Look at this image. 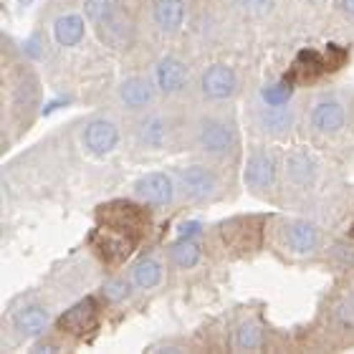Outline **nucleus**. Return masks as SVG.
Listing matches in <instances>:
<instances>
[{"instance_id": "28", "label": "nucleus", "mask_w": 354, "mask_h": 354, "mask_svg": "<svg viewBox=\"0 0 354 354\" xmlns=\"http://www.w3.org/2000/svg\"><path fill=\"white\" fill-rule=\"evenodd\" d=\"M132 283H134L132 279L127 281V279H122V276H117V279H109L102 288L104 299H106V301H111V304L124 301L127 296L132 294Z\"/></svg>"}, {"instance_id": "25", "label": "nucleus", "mask_w": 354, "mask_h": 354, "mask_svg": "<svg viewBox=\"0 0 354 354\" xmlns=\"http://www.w3.org/2000/svg\"><path fill=\"white\" fill-rule=\"evenodd\" d=\"M294 94L296 82L291 76H286V79H279V82L273 84H266L261 88V102H263V106H283V104H291Z\"/></svg>"}, {"instance_id": "7", "label": "nucleus", "mask_w": 354, "mask_h": 354, "mask_svg": "<svg viewBox=\"0 0 354 354\" xmlns=\"http://www.w3.org/2000/svg\"><path fill=\"white\" fill-rule=\"evenodd\" d=\"M200 94L207 102H228L238 94V74L228 64H210L200 74Z\"/></svg>"}, {"instance_id": "24", "label": "nucleus", "mask_w": 354, "mask_h": 354, "mask_svg": "<svg viewBox=\"0 0 354 354\" xmlns=\"http://www.w3.org/2000/svg\"><path fill=\"white\" fill-rule=\"evenodd\" d=\"M170 261L183 268V271H190L203 261V245L195 241V238H180L175 245L170 248Z\"/></svg>"}, {"instance_id": "19", "label": "nucleus", "mask_w": 354, "mask_h": 354, "mask_svg": "<svg viewBox=\"0 0 354 354\" xmlns=\"http://www.w3.org/2000/svg\"><path fill=\"white\" fill-rule=\"evenodd\" d=\"M294 122H296V111L291 104H283V106H263L259 114V127L266 134H271V137H286L294 129Z\"/></svg>"}, {"instance_id": "5", "label": "nucleus", "mask_w": 354, "mask_h": 354, "mask_svg": "<svg viewBox=\"0 0 354 354\" xmlns=\"http://www.w3.org/2000/svg\"><path fill=\"white\" fill-rule=\"evenodd\" d=\"M279 177V157L268 147H256L245 160L243 183L256 195H266Z\"/></svg>"}, {"instance_id": "8", "label": "nucleus", "mask_w": 354, "mask_h": 354, "mask_svg": "<svg viewBox=\"0 0 354 354\" xmlns=\"http://www.w3.org/2000/svg\"><path fill=\"white\" fill-rule=\"evenodd\" d=\"M119 137H122V134H119V127L114 119L96 117V119H91V122H86L82 142H84V149H86L88 155L106 157L117 149Z\"/></svg>"}, {"instance_id": "33", "label": "nucleus", "mask_w": 354, "mask_h": 354, "mask_svg": "<svg viewBox=\"0 0 354 354\" xmlns=\"http://www.w3.org/2000/svg\"><path fill=\"white\" fill-rule=\"evenodd\" d=\"M337 8H339L342 13L349 15V18L354 21V0H337Z\"/></svg>"}, {"instance_id": "6", "label": "nucleus", "mask_w": 354, "mask_h": 354, "mask_svg": "<svg viewBox=\"0 0 354 354\" xmlns=\"http://www.w3.org/2000/svg\"><path fill=\"white\" fill-rule=\"evenodd\" d=\"M88 243H91V248L96 251L99 259L106 261V263H111V266H117V263H122V261L129 259V253H132L134 245H137V238L127 236V233H122V230L99 225V228L91 233Z\"/></svg>"}, {"instance_id": "18", "label": "nucleus", "mask_w": 354, "mask_h": 354, "mask_svg": "<svg viewBox=\"0 0 354 354\" xmlns=\"http://www.w3.org/2000/svg\"><path fill=\"white\" fill-rule=\"evenodd\" d=\"M51 324V314L41 304H28L21 311H15L13 326L21 337H41Z\"/></svg>"}, {"instance_id": "14", "label": "nucleus", "mask_w": 354, "mask_h": 354, "mask_svg": "<svg viewBox=\"0 0 354 354\" xmlns=\"http://www.w3.org/2000/svg\"><path fill=\"white\" fill-rule=\"evenodd\" d=\"M157 91H160L157 84L149 82L147 76H129V79H124L117 88L119 102L129 111H145L147 106H152Z\"/></svg>"}, {"instance_id": "21", "label": "nucleus", "mask_w": 354, "mask_h": 354, "mask_svg": "<svg viewBox=\"0 0 354 354\" xmlns=\"http://www.w3.org/2000/svg\"><path fill=\"white\" fill-rule=\"evenodd\" d=\"M322 74H329V64H326L324 53H317L311 48H304L299 56L294 59V66H291V79L294 82H314Z\"/></svg>"}, {"instance_id": "20", "label": "nucleus", "mask_w": 354, "mask_h": 354, "mask_svg": "<svg viewBox=\"0 0 354 354\" xmlns=\"http://www.w3.org/2000/svg\"><path fill=\"white\" fill-rule=\"evenodd\" d=\"M84 33H86V21L79 13H61L53 21V38L64 48H74L82 44Z\"/></svg>"}, {"instance_id": "27", "label": "nucleus", "mask_w": 354, "mask_h": 354, "mask_svg": "<svg viewBox=\"0 0 354 354\" xmlns=\"http://www.w3.org/2000/svg\"><path fill=\"white\" fill-rule=\"evenodd\" d=\"M119 8L114 0H84V15H86V21H91L94 26L104 23L109 15L117 13Z\"/></svg>"}, {"instance_id": "17", "label": "nucleus", "mask_w": 354, "mask_h": 354, "mask_svg": "<svg viewBox=\"0 0 354 354\" xmlns=\"http://www.w3.org/2000/svg\"><path fill=\"white\" fill-rule=\"evenodd\" d=\"M187 13V0H155L152 3V21L165 36L180 33Z\"/></svg>"}, {"instance_id": "3", "label": "nucleus", "mask_w": 354, "mask_h": 354, "mask_svg": "<svg viewBox=\"0 0 354 354\" xmlns=\"http://www.w3.org/2000/svg\"><path fill=\"white\" fill-rule=\"evenodd\" d=\"M177 187L187 200L210 203V200L221 198L223 180L218 170L207 167V165H185L177 170Z\"/></svg>"}, {"instance_id": "11", "label": "nucleus", "mask_w": 354, "mask_h": 354, "mask_svg": "<svg viewBox=\"0 0 354 354\" xmlns=\"http://www.w3.org/2000/svg\"><path fill=\"white\" fill-rule=\"evenodd\" d=\"M281 238L296 256H309L322 245V230L309 221H286L281 225Z\"/></svg>"}, {"instance_id": "10", "label": "nucleus", "mask_w": 354, "mask_h": 354, "mask_svg": "<svg viewBox=\"0 0 354 354\" xmlns=\"http://www.w3.org/2000/svg\"><path fill=\"white\" fill-rule=\"evenodd\" d=\"M134 198H140L145 205L165 207L175 200V180L167 172H147L134 183Z\"/></svg>"}, {"instance_id": "29", "label": "nucleus", "mask_w": 354, "mask_h": 354, "mask_svg": "<svg viewBox=\"0 0 354 354\" xmlns=\"http://www.w3.org/2000/svg\"><path fill=\"white\" fill-rule=\"evenodd\" d=\"M238 3L251 15H266L273 8V0H238Z\"/></svg>"}, {"instance_id": "31", "label": "nucleus", "mask_w": 354, "mask_h": 354, "mask_svg": "<svg viewBox=\"0 0 354 354\" xmlns=\"http://www.w3.org/2000/svg\"><path fill=\"white\" fill-rule=\"evenodd\" d=\"M200 230H203L200 223H183L180 225V238H195L200 236Z\"/></svg>"}, {"instance_id": "15", "label": "nucleus", "mask_w": 354, "mask_h": 354, "mask_svg": "<svg viewBox=\"0 0 354 354\" xmlns=\"http://www.w3.org/2000/svg\"><path fill=\"white\" fill-rule=\"evenodd\" d=\"M309 122L319 134H337L342 127L347 124V109H344V104L339 99L326 96V99H319L311 106Z\"/></svg>"}, {"instance_id": "16", "label": "nucleus", "mask_w": 354, "mask_h": 354, "mask_svg": "<svg viewBox=\"0 0 354 354\" xmlns=\"http://www.w3.org/2000/svg\"><path fill=\"white\" fill-rule=\"evenodd\" d=\"M283 172H286V180L291 185H296V187H309L319 175V162L309 149L296 147L283 160Z\"/></svg>"}, {"instance_id": "26", "label": "nucleus", "mask_w": 354, "mask_h": 354, "mask_svg": "<svg viewBox=\"0 0 354 354\" xmlns=\"http://www.w3.org/2000/svg\"><path fill=\"white\" fill-rule=\"evenodd\" d=\"M261 344H263V332H261L259 324H253V322H243V324L238 326L236 349H241V352H253V349H259Z\"/></svg>"}, {"instance_id": "4", "label": "nucleus", "mask_w": 354, "mask_h": 354, "mask_svg": "<svg viewBox=\"0 0 354 354\" xmlns=\"http://www.w3.org/2000/svg\"><path fill=\"white\" fill-rule=\"evenodd\" d=\"M96 218L102 225L114 230H122L127 236L140 238L142 230H147L149 225V213L145 207L134 205V203H127V200H114V203H106L96 210Z\"/></svg>"}, {"instance_id": "12", "label": "nucleus", "mask_w": 354, "mask_h": 354, "mask_svg": "<svg viewBox=\"0 0 354 354\" xmlns=\"http://www.w3.org/2000/svg\"><path fill=\"white\" fill-rule=\"evenodd\" d=\"M155 84L165 96L183 94L190 84V68L177 56H165V59L157 61L155 66Z\"/></svg>"}, {"instance_id": "1", "label": "nucleus", "mask_w": 354, "mask_h": 354, "mask_svg": "<svg viewBox=\"0 0 354 354\" xmlns=\"http://www.w3.org/2000/svg\"><path fill=\"white\" fill-rule=\"evenodd\" d=\"M192 145L198 152L213 160L233 157L241 147V132H238L236 119L230 114L210 111L192 124Z\"/></svg>"}, {"instance_id": "22", "label": "nucleus", "mask_w": 354, "mask_h": 354, "mask_svg": "<svg viewBox=\"0 0 354 354\" xmlns=\"http://www.w3.org/2000/svg\"><path fill=\"white\" fill-rule=\"evenodd\" d=\"M162 279H165L162 263H160L157 259H152V256L137 261V263L132 266L134 286L142 288V291H152V288H157L160 283H162Z\"/></svg>"}, {"instance_id": "2", "label": "nucleus", "mask_w": 354, "mask_h": 354, "mask_svg": "<svg viewBox=\"0 0 354 354\" xmlns=\"http://www.w3.org/2000/svg\"><path fill=\"white\" fill-rule=\"evenodd\" d=\"M177 137V122L170 111L162 109H145L140 119L134 122V140L145 149H167L175 145Z\"/></svg>"}, {"instance_id": "32", "label": "nucleus", "mask_w": 354, "mask_h": 354, "mask_svg": "<svg viewBox=\"0 0 354 354\" xmlns=\"http://www.w3.org/2000/svg\"><path fill=\"white\" fill-rule=\"evenodd\" d=\"M26 53H28L30 59H38V56H41V46H38V36H33L28 41V44H26Z\"/></svg>"}, {"instance_id": "9", "label": "nucleus", "mask_w": 354, "mask_h": 354, "mask_svg": "<svg viewBox=\"0 0 354 354\" xmlns=\"http://www.w3.org/2000/svg\"><path fill=\"white\" fill-rule=\"evenodd\" d=\"M99 326V304L96 299H82L71 309H66L59 319V329L68 337H86Z\"/></svg>"}, {"instance_id": "30", "label": "nucleus", "mask_w": 354, "mask_h": 354, "mask_svg": "<svg viewBox=\"0 0 354 354\" xmlns=\"http://www.w3.org/2000/svg\"><path fill=\"white\" fill-rule=\"evenodd\" d=\"M334 259L337 261H342L344 266H354V248L352 245H347V243H337L334 245Z\"/></svg>"}, {"instance_id": "13", "label": "nucleus", "mask_w": 354, "mask_h": 354, "mask_svg": "<svg viewBox=\"0 0 354 354\" xmlns=\"http://www.w3.org/2000/svg\"><path fill=\"white\" fill-rule=\"evenodd\" d=\"M221 236L236 251H253L261 243V223L256 218H233L221 225Z\"/></svg>"}, {"instance_id": "23", "label": "nucleus", "mask_w": 354, "mask_h": 354, "mask_svg": "<svg viewBox=\"0 0 354 354\" xmlns=\"http://www.w3.org/2000/svg\"><path fill=\"white\" fill-rule=\"evenodd\" d=\"M38 82L33 74H23L18 76V82L13 84V109L15 111H30L36 109L38 104Z\"/></svg>"}]
</instances>
